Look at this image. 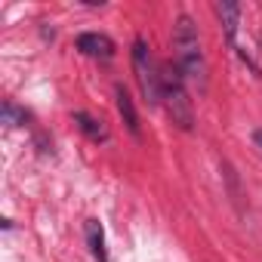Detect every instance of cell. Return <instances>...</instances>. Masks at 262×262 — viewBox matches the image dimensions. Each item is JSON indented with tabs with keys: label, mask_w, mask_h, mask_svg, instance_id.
I'll use <instances>...</instances> for the list:
<instances>
[{
	"label": "cell",
	"mask_w": 262,
	"mask_h": 262,
	"mask_svg": "<svg viewBox=\"0 0 262 262\" xmlns=\"http://www.w3.org/2000/svg\"><path fill=\"white\" fill-rule=\"evenodd\" d=\"M173 62L182 71L185 83H194L198 90L207 86V59H204L201 34L191 16H179L173 25Z\"/></svg>",
	"instance_id": "1"
},
{
	"label": "cell",
	"mask_w": 262,
	"mask_h": 262,
	"mask_svg": "<svg viewBox=\"0 0 262 262\" xmlns=\"http://www.w3.org/2000/svg\"><path fill=\"white\" fill-rule=\"evenodd\" d=\"M161 105L167 108L170 120L179 129H185V133L194 129V108H191V99L185 93V77L176 68V62L161 65Z\"/></svg>",
	"instance_id": "2"
},
{
	"label": "cell",
	"mask_w": 262,
	"mask_h": 262,
	"mask_svg": "<svg viewBox=\"0 0 262 262\" xmlns=\"http://www.w3.org/2000/svg\"><path fill=\"white\" fill-rule=\"evenodd\" d=\"M133 71H136V80H139V90H142L145 102L161 105V65L155 62L151 47L142 37L133 40Z\"/></svg>",
	"instance_id": "3"
},
{
	"label": "cell",
	"mask_w": 262,
	"mask_h": 262,
	"mask_svg": "<svg viewBox=\"0 0 262 262\" xmlns=\"http://www.w3.org/2000/svg\"><path fill=\"white\" fill-rule=\"evenodd\" d=\"M216 16H219V22H222V34H225V40L231 43V50H237V56H241L253 71H259V65L253 62V56H247L244 47H241V40H237V31H241V7L225 0V4H216Z\"/></svg>",
	"instance_id": "4"
},
{
	"label": "cell",
	"mask_w": 262,
	"mask_h": 262,
	"mask_svg": "<svg viewBox=\"0 0 262 262\" xmlns=\"http://www.w3.org/2000/svg\"><path fill=\"white\" fill-rule=\"evenodd\" d=\"M74 47L83 53V56H93V59H111L114 56V40L108 34H99V31H86L74 40Z\"/></svg>",
	"instance_id": "5"
},
{
	"label": "cell",
	"mask_w": 262,
	"mask_h": 262,
	"mask_svg": "<svg viewBox=\"0 0 262 262\" xmlns=\"http://www.w3.org/2000/svg\"><path fill=\"white\" fill-rule=\"evenodd\" d=\"M114 99H117V114L123 117V123H126V129L133 133V139H142V126H139V111H136V105H133V99H129V93H126V86H114Z\"/></svg>",
	"instance_id": "6"
},
{
	"label": "cell",
	"mask_w": 262,
	"mask_h": 262,
	"mask_svg": "<svg viewBox=\"0 0 262 262\" xmlns=\"http://www.w3.org/2000/svg\"><path fill=\"white\" fill-rule=\"evenodd\" d=\"M83 234H86V247H90L93 259L108 262V250H105V231H102V222H99V219H86Z\"/></svg>",
	"instance_id": "7"
},
{
	"label": "cell",
	"mask_w": 262,
	"mask_h": 262,
	"mask_svg": "<svg viewBox=\"0 0 262 262\" xmlns=\"http://www.w3.org/2000/svg\"><path fill=\"white\" fill-rule=\"evenodd\" d=\"M74 123L80 126V133H83L86 139H93V142H108V129H105V123L96 120L93 114L77 111V114H74Z\"/></svg>",
	"instance_id": "8"
},
{
	"label": "cell",
	"mask_w": 262,
	"mask_h": 262,
	"mask_svg": "<svg viewBox=\"0 0 262 262\" xmlns=\"http://www.w3.org/2000/svg\"><path fill=\"white\" fill-rule=\"evenodd\" d=\"M4 123L7 126H16V123H25V111H19L13 102H7L4 105Z\"/></svg>",
	"instance_id": "9"
},
{
	"label": "cell",
	"mask_w": 262,
	"mask_h": 262,
	"mask_svg": "<svg viewBox=\"0 0 262 262\" xmlns=\"http://www.w3.org/2000/svg\"><path fill=\"white\" fill-rule=\"evenodd\" d=\"M253 142H256V148L262 151V126H259V129H256V133H253Z\"/></svg>",
	"instance_id": "10"
}]
</instances>
